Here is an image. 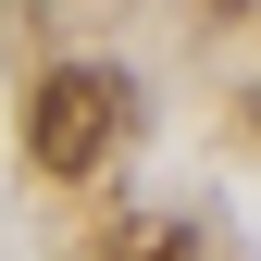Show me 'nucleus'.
<instances>
[{
    "label": "nucleus",
    "instance_id": "1",
    "mask_svg": "<svg viewBox=\"0 0 261 261\" xmlns=\"http://www.w3.org/2000/svg\"><path fill=\"white\" fill-rule=\"evenodd\" d=\"M25 137H38V162H50V174H100V162H112V137H124V75H100V62L38 75Z\"/></svg>",
    "mask_w": 261,
    "mask_h": 261
},
{
    "label": "nucleus",
    "instance_id": "2",
    "mask_svg": "<svg viewBox=\"0 0 261 261\" xmlns=\"http://www.w3.org/2000/svg\"><path fill=\"white\" fill-rule=\"evenodd\" d=\"M100 261H199V249H187L174 224H112V237H100Z\"/></svg>",
    "mask_w": 261,
    "mask_h": 261
}]
</instances>
